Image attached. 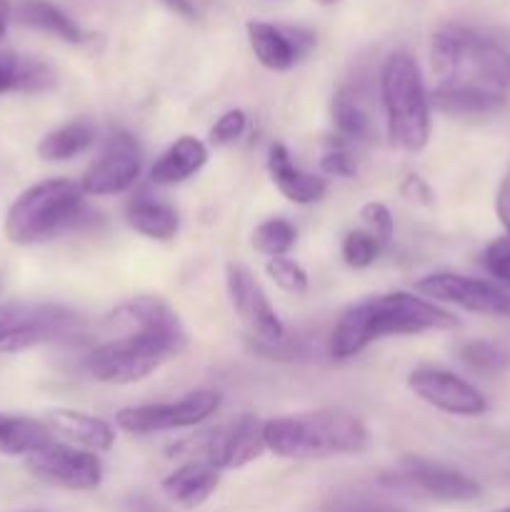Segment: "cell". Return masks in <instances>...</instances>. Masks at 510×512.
I'll return each mask as SVG.
<instances>
[{
    "label": "cell",
    "instance_id": "30",
    "mask_svg": "<svg viewBox=\"0 0 510 512\" xmlns=\"http://www.w3.org/2000/svg\"><path fill=\"white\" fill-rule=\"evenodd\" d=\"M320 168H323L325 175H335V178H353L360 168L355 145L345 143V140L340 138L328 140V148L323 150V158H320Z\"/></svg>",
    "mask_w": 510,
    "mask_h": 512
},
{
    "label": "cell",
    "instance_id": "29",
    "mask_svg": "<svg viewBox=\"0 0 510 512\" xmlns=\"http://www.w3.org/2000/svg\"><path fill=\"white\" fill-rule=\"evenodd\" d=\"M380 250H383V243L373 233H368V230H350L343 238V245H340L345 263L358 270L370 268L378 260Z\"/></svg>",
    "mask_w": 510,
    "mask_h": 512
},
{
    "label": "cell",
    "instance_id": "20",
    "mask_svg": "<svg viewBox=\"0 0 510 512\" xmlns=\"http://www.w3.org/2000/svg\"><path fill=\"white\" fill-rule=\"evenodd\" d=\"M115 333H128V330H160V328H183L178 313L170 308L165 300L140 295L120 303L105 320Z\"/></svg>",
    "mask_w": 510,
    "mask_h": 512
},
{
    "label": "cell",
    "instance_id": "38",
    "mask_svg": "<svg viewBox=\"0 0 510 512\" xmlns=\"http://www.w3.org/2000/svg\"><path fill=\"white\" fill-rule=\"evenodd\" d=\"M495 210H498V218L503 223L505 233L510 238V173L505 175L503 183L498 188V198H495Z\"/></svg>",
    "mask_w": 510,
    "mask_h": 512
},
{
    "label": "cell",
    "instance_id": "19",
    "mask_svg": "<svg viewBox=\"0 0 510 512\" xmlns=\"http://www.w3.org/2000/svg\"><path fill=\"white\" fill-rule=\"evenodd\" d=\"M218 485L220 470L205 460H188L163 480V493L180 508L193 510L203 505L218 490Z\"/></svg>",
    "mask_w": 510,
    "mask_h": 512
},
{
    "label": "cell",
    "instance_id": "5",
    "mask_svg": "<svg viewBox=\"0 0 510 512\" xmlns=\"http://www.w3.org/2000/svg\"><path fill=\"white\" fill-rule=\"evenodd\" d=\"M388 138L405 153H420L430 140V95L418 63L408 50H395L380 70Z\"/></svg>",
    "mask_w": 510,
    "mask_h": 512
},
{
    "label": "cell",
    "instance_id": "34",
    "mask_svg": "<svg viewBox=\"0 0 510 512\" xmlns=\"http://www.w3.org/2000/svg\"><path fill=\"white\" fill-rule=\"evenodd\" d=\"M483 265L495 280H500V283L510 288V238H495L485 248Z\"/></svg>",
    "mask_w": 510,
    "mask_h": 512
},
{
    "label": "cell",
    "instance_id": "36",
    "mask_svg": "<svg viewBox=\"0 0 510 512\" xmlns=\"http://www.w3.org/2000/svg\"><path fill=\"white\" fill-rule=\"evenodd\" d=\"M400 193H403V198H408L410 203L433 205V200H435L430 185L425 183L423 178H418V175H408V178L403 180V185H400Z\"/></svg>",
    "mask_w": 510,
    "mask_h": 512
},
{
    "label": "cell",
    "instance_id": "13",
    "mask_svg": "<svg viewBox=\"0 0 510 512\" xmlns=\"http://www.w3.org/2000/svg\"><path fill=\"white\" fill-rule=\"evenodd\" d=\"M143 153L138 140L125 130H118L108 138L103 153L90 163L80 178V188L85 195H118L125 193L138 180Z\"/></svg>",
    "mask_w": 510,
    "mask_h": 512
},
{
    "label": "cell",
    "instance_id": "14",
    "mask_svg": "<svg viewBox=\"0 0 510 512\" xmlns=\"http://www.w3.org/2000/svg\"><path fill=\"white\" fill-rule=\"evenodd\" d=\"M408 388L413 390L415 398H420L425 405L440 410V413L478 418L488 410L483 393L475 385L443 368H430V365L415 368L408 375Z\"/></svg>",
    "mask_w": 510,
    "mask_h": 512
},
{
    "label": "cell",
    "instance_id": "24",
    "mask_svg": "<svg viewBox=\"0 0 510 512\" xmlns=\"http://www.w3.org/2000/svg\"><path fill=\"white\" fill-rule=\"evenodd\" d=\"M335 138L350 145L368 143L373 138V120L355 88H340L333 98Z\"/></svg>",
    "mask_w": 510,
    "mask_h": 512
},
{
    "label": "cell",
    "instance_id": "18",
    "mask_svg": "<svg viewBox=\"0 0 510 512\" xmlns=\"http://www.w3.org/2000/svg\"><path fill=\"white\" fill-rule=\"evenodd\" d=\"M268 170L270 178H273L275 188L290 200V203L308 205L315 200L323 198L328 193V183L325 178L318 175H310L305 170H300L298 165L290 158L288 148L283 143H273L268 150Z\"/></svg>",
    "mask_w": 510,
    "mask_h": 512
},
{
    "label": "cell",
    "instance_id": "32",
    "mask_svg": "<svg viewBox=\"0 0 510 512\" xmlns=\"http://www.w3.org/2000/svg\"><path fill=\"white\" fill-rule=\"evenodd\" d=\"M245 125H248V118H245L243 110H228V113L220 115V118L215 120L213 128H210L208 133L210 145L223 148V145L235 143V140L245 133Z\"/></svg>",
    "mask_w": 510,
    "mask_h": 512
},
{
    "label": "cell",
    "instance_id": "42",
    "mask_svg": "<svg viewBox=\"0 0 510 512\" xmlns=\"http://www.w3.org/2000/svg\"><path fill=\"white\" fill-rule=\"evenodd\" d=\"M495 512H510V508H500V510H495Z\"/></svg>",
    "mask_w": 510,
    "mask_h": 512
},
{
    "label": "cell",
    "instance_id": "40",
    "mask_svg": "<svg viewBox=\"0 0 510 512\" xmlns=\"http://www.w3.org/2000/svg\"><path fill=\"white\" fill-rule=\"evenodd\" d=\"M10 13H13V8H10L8 0H0V40L5 38V30H8Z\"/></svg>",
    "mask_w": 510,
    "mask_h": 512
},
{
    "label": "cell",
    "instance_id": "11",
    "mask_svg": "<svg viewBox=\"0 0 510 512\" xmlns=\"http://www.w3.org/2000/svg\"><path fill=\"white\" fill-rule=\"evenodd\" d=\"M415 290L433 303H453L468 313L510 320V295L488 280L458 273H433L420 278Z\"/></svg>",
    "mask_w": 510,
    "mask_h": 512
},
{
    "label": "cell",
    "instance_id": "8",
    "mask_svg": "<svg viewBox=\"0 0 510 512\" xmlns=\"http://www.w3.org/2000/svg\"><path fill=\"white\" fill-rule=\"evenodd\" d=\"M80 315L55 303L0 305V353H23L38 345L58 343L80 328Z\"/></svg>",
    "mask_w": 510,
    "mask_h": 512
},
{
    "label": "cell",
    "instance_id": "15",
    "mask_svg": "<svg viewBox=\"0 0 510 512\" xmlns=\"http://www.w3.org/2000/svg\"><path fill=\"white\" fill-rule=\"evenodd\" d=\"M225 283H228L230 303L238 313L240 323L250 330L263 343H283L285 328L280 323L278 313L270 305L263 285L255 280V275L248 268L238 263H228L225 268Z\"/></svg>",
    "mask_w": 510,
    "mask_h": 512
},
{
    "label": "cell",
    "instance_id": "6",
    "mask_svg": "<svg viewBox=\"0 0 510 512\" xmlns=\"http://www.w3.org/2000/svg\"><path fill=\"white\" fill-rule=\"evenodd\" d=\"M185 343L183 328L128 330L98 345L85 358V370L105 385H130L148 378Z\"/></svg>",
    "mask_w": 510,
    "mask_h": 512
},
{
    "label": "cell",
    "instance_id": "37",
    "mask_svg": "<svg viewBox=\"0 0 510 512\" xmlns=\"http://www.w3.org/2000/svg\"><path fill=\"white\" fill-rule=\"evenodd\" d=\"M333 512H400L385 503H375V500H365V498H348L343 503H338L333 508Z\"/></svg>",
    "mask_w": 510,
    "mask_h": 512
},
{
    "label": "cell",
    "instance_id": "28",
    "mask_svg": "<svg viewBox=\"0 0 510 512\" xmlns=\"http://www.w3.org/2000/svg\"><path fill=\"white\" fill-rule=\"evenodd\" d=\"M298 230L290 220L270 218L253 230V248L268 258H285L295 248Z\"/></svg>",
    "mask_w": 510,
    "mask_h": 512
},
{
    "label": "cell",
    "instance_id": "16",
    "mask_svg": "<svg viewBox=\"0 0 510 512\" xmlns=\"http://www.w3.org/2000/svg\"><path fill=\"white\" fill-rule=\"evenodd\" d=\"M248 43L263 68L285 73L295 68L315 48V35L293 25H273L265 20H250Z\"/></svg>",
    "mask_w": 510,
    "mask_h": 512
},
{
    "label": "cell",
    "instance_id": "41",
    "mask_svg": "<svg viewBox=\"0 0 510 512\" xmlns=\"http://www.w3.org/2000/svg\"><path fill=\"white\" fill-rule=\"evenodd\" d=\"M315 3H320V5H335V3H340V0H315Z\"/></svg>",
    "mask_w": 510,
    "mask_h": 512
},
{
    "label": "cell",
    "instance_id": "3",
    "mask_svg": "<svg viewBox=\"0 0 510 512\" xmlns=\"http://www.w3.org/2000/svg\"><path fill=\"white\" fill-rule=\"evenodd\" d=\"M265 450L285 460H325L368 448V428L343 408L283 415L263 423Z\"/></svg>",
    "mask_w": 510,
    "mask_h": 512
},
{
    "label": "cell",
    "instance_id": "21",
    "mask_svg": "<svg viewBox=\"0 0 510 512\" xmlns=\"http://www.w3.org/2000/svg\"><path fill=\"white\" fill-rule=\"evenodd\" d=\"M208 160V148L193 135H183L175 140L150 168V178L155 185H175L193 178Z\"/></svg>",
    "mask_w": 510,
    "mask_h": 512
},
{
    "label": "cell",
    "instance_id": "33",
    "mask_svg": "<svg viewBox=\"0 0 510 512\" xmlns=\"http://www.w3.org/2000/svg\"><path fill=\"white\" fill-rule=\"evenodd\" d=\"M360 218H363V223L368 225V233H373L375 238L385 245L393 240V233H395V223H393V215H390V210L385 208L383 203H365L363 208H360Z\"/></svg>",
    "mask_w": 510,
    "mask_h": 512
},
{
    "label": "cell",
    "instance_id": "25",
    "mask_svg": "<svg viewBox=\"0 0 510 512\" xmlns=\"http://www.w3.org/2000/svg\"><path fill=\"white\" fill-rule=\"evenodd\" d=\"M125 218H128V225L135 233L145 235L150 240H170L175 238L180 228L178 210L170 208L168 203L148 198V195L130 200Z\"/></svg>",
    "mask_w": 510,
    "mask_h": 512
},
{
    "label": "cell",
    "instance_id": "1",
    "mask_svg": "<svg viewBox=\"0 0 510 512\" xmlns=\"http://www.w3.org/2000/svg\"><path fill=\"white\" fill-rule=\"evenodd\" d=\"M438 78L430 105L455 118H475L503 108L510 93V50L500 40L468 28L443 25L430 43Z\"/></svg>",
    "mask_w": 510,
    "mask_h": 512
},
{
    "label": "cell",
    "instance_id": "17",
    "mask_svg": "<svg viewBox=\"0 0 510 512\" xmlns=\"http://www.w3.org/2000/svg\"><path fill=\"white\" fill-rule=\"evenodd\" d=\"M45 423L55 435L73 443L75 448L90 450V453H105L115 445L113 425L95 418V415L83 413V410H53V413H48Z\"/></svg>",
    "mask_w": 510,
    "mask_h": 512
},
{
    "label": "cell",
    "instance_id": "2",
    "mask_svg": "<svg viewBox=\"0 0 510 512\" xmlns=\"http://www.w3.org/2000/svg\"><path fill=\"white\" fill-rule=\"evenodd\" d=\"M453 328H458V318L453 313L433 300L395 290L345 308L330 333L328 353L335 360H348L385 335H420Z\"/></svg>",
    "mask_w": 510,
    "mask_h": 512
},
{
    "label": "cell",
    "instance_id": "26",
    "mask_svg": "<svg viewBox=\"0 0 510 512\" xmlns=\"http://www.w3.org/2000/svg\"><path fill=\"white\" fill-rule=\"evenodd\" d=\"M95 143V125L88 118L70 120L38 143V158L45 163H63L85 153Z\"/></svg>",
    "mask_w": 510,
    "mask_h": 512
},
{
    "label": "cell",
    "instance_id": "12",
    "mask_svg": "<svg viewBox=\"0 0 510 512\" xmlns=\"http://www.w3.org/2000/svg\"><path fill=\"white\" fill-rule=\"evenodd\" d=\"M30 473L63 490H95L103 483V463L95 453L63 443H48L25 458Z\"/></svg>",
    "mask_w": 510,
    "mask_h": 512
},
{
    "label": "cell",
    "instance_id": "7",
    "mask_svg": "<svg viewBox=\"0 0 510 512\" xmlns=\"http://www.w3.org/2000/svg\"><path fill=\"white\" fill-rule=\"evenodd\" d=\"M168 453L178 455V458L205 460L215 470L245 468L265 453L263 423L255 415H240L233 423L185 438L183 443L173 445Z\"/></svg>",
    "mask_w": 510,
    "mask_h": 512
},
{
    "label": "cell",
    "instance_id": "27",
    "mask_svg": "<svg viewBox=\"0 0 510 512\" xmlns=\"http://www.w3.org/2000/svg\"><path fill=\"white\" fill-rule=\"evenodd\" d=\"M460 363L475 375L493 378V375L505 373L510 368V353L498 343L490 340H470L460 348Z\"/></svg>",
    "mask_w": 510,
    "mask_h": 512
},
{
    "label": "cell",
    "instance_id": "10",
    "mask_svg": "<svg viewBox=\"0 0 510 512\" xmlns=\"http://www.w3.org/2000/svg\"><path fill=\"white\" fill-rule=\"evenodd\" d=\"M220 395L213 390H193L175 403H150L123 408L115 415L120 430L130 435L165 433V430L195 428L218 413Z\"/></svg>",
    "mask_w": 510,
    "mask_h": 512
},
{
    "label": "cell",
    "instance_id": "22",
    "mask_svg": "<svg viewBox=\"0 0 510 512\" xmlns=\"http://www.w3.org/2000/svg\"><path fill=\"white\" fill-rule=\"evenodd\" d=\"M53 443V430L45 420L28 415L0 413V453L10 458H28L35 450Z\"/></svg>",
    "mask_w": 510,
    "mask_h": 512
},
{
    "label": "cell",
    "instance_id": "23",
    "mask_svg": "<svg viewBox=\"0 0 510 512\" xmlns=\"http://www.w3.org/2000/svg\"><path fill=\"white\" fill-rule=\"evenodd\" d=\"M10 15L15 18V23L55 35L65 43H83L85 40V33L75 25V20H70L58 5L48 3V0H20Z\"/></svg>",
    "mask_w": 510,
    "mask_h": 512
},
{
    "label": "cell",
    "instance_id": "9",
    "mask_svg": "<svg viewBox=\"0 0 510 512\" xmlns=\"http://www.w3.org/2000/svg\"><path fill=\"white\" fill-rule=\"evenodd\" d=\"M380 483L395 493L435 500V503H470V500L480 498V485L473 478L448 468V465L430 463V460L413 458V455L380 475Z\"/></svg>",
    "mask_w": 510,
    "mask_h": 512
},
{
    "label": "cell",
    "instance_id": "4",
    "mask_svg": "<svg viewBox=\"0 0 510 512\" xmlns=\"http://www.w3.org/2000/svg\"><path fill=\"white\" fill-rule=\"evenodd\" d=\"M85 193L80 183L50 178L30 185L5 213V238L15 245H33L78 228L85 220Z\"/></svg>",
    "mask_w": 510,
    "mask_h": 512
},
{
    "label": "cell",
    "instance_id": "35",
    "mask_svg": "<svg viewBox=\"0 0 510 512\" xmlns=\"http://www.w3.org/2000/svg\"><path fill=\"white\" fill-rule=\"evenodd\" d=\"M20 73H23V55L0 50V95L18 93Z\"/></svg>",
    "mask_w": 510,
    "mask_h": 512
},
{
    "label": "cell",
    "instance_id": "31",
    "mask_svg": "<svg viewBox=\"0 0 510 512\" xmlns=\"http://www.w3.org/2000/svg\"><path fill=\"white\" fill-rule=\"evenodd\" d=\"M265 273L275 280L278 288H283L285 293L303 295L308 290V273L300 268L295 260L290 258H270L265 265Z\"/></svg>",
    "mask_w": 510,
    "mask_h": 512
},
{
    "label": "cell",
    "instance_id": "39",
    "mask_svg": "<svg viewBox=\"0 0 510 512\" xmlns=\"http://www.w3.org/2000/svg\"><path fill=\"white\" fill-rule=\"evenodd\" d=\"M165 8L173 10L175 15H180V18L185 20H195L198 18V8H195L193 0H163Z\"/></svg>",
    "mask_w": 510,
    "mask_h": 512
}]
</instances>
